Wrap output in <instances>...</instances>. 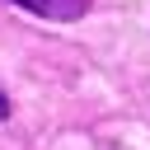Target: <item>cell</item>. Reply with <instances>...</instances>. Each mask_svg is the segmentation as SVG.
Masks as SVG:
<instances>
[{
    "instance_id": "obj_1",
    "label": "cell",
    "mask_w": 150,
    "mask_h": 150,
    "mask_svg": "<svg viewBox=\"0 0 150 150\" xmlns=\"http://www.w3.org/2000/svg\"><path fill=\"white\" fill-rule=\"evenodd\" d=\"M14 5H23V9H28V14H38V19L70 23V19L89 14V5H94V0H14Z\"/></svg>"
},
{
    "instance_id": "obj_2",
    "label": "cell",
    "mask_w": 150,
    "mask_h": 150,
    "mask_svg": "<svg viewBox=\"0 0 150 150\" xmlns=\"http://www.w3.org/2000/svg\"><path fill=\"white\" fill-rule=\"evenodd\" d=\"M5 117H9V98L0 94V122H5Z\"/></svg>"
}]
</instances>
